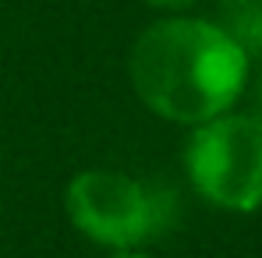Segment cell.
<instances>
[{
  "mask_svg": "<svg viewBox=\"0 0 262 258\" xmlns=\"http://www.w3.org/2000/svg\"><path fill=\"white\" fill-rule=\"evenodd\" d=\"M135 96L163 121L206 124L248 85V53L223 25L170 14L152 21L128 57Z\"/></svg>",
  "mask_w": 262,
  "mask_h": 258,
  "instance_id": "6da1fadb",
  "label": "cell"
},
{
  "mask_svg": "<svg viewBox=\"0 0 262 258\" xmlns=\"http://www.w3.org/2000/svg\"><path fill=\"white\" fill-rule=\"evenodd\" d=\"M184 167L206 202L230 213L262 209V117L227 110L195 124Z\"/></svg>",
  "mask_w": 262,
  "mask_h": 258,
  "instance_id": "7a4b0ae2",
  "label": "cell"
},
{
  "mask_svg": "<svg viewBox=\"0 0 262 258\" xmlns=\"http://www.w3.org/2000/svg\"><path fill=\"white\" fill-rule=\"evenodd\" d=\"M64 205L75 230L89 241L110 251H131L163 230L170 195H156L117 170H82L71 177Z\"/></svg>",
  "mask_w": 262,
  "mask_h": 258,
  "instance_id": "3957f363",
  "label": "cell"
},
{
  "mask_svg": "<svg viewBox=\"0 0 262 258\" xmlns=\"http://www.w3.org/2000/svg\"><path fill=\"white\" fill-rule=\"evenodd\" d=\"M142 4H149V7H156V11H167V14H181V11H188L195 0H142Z\"/></svg>",
  "mask_w": 262,
  "mask_h": 258,
  "instance_id": "277c9868",
  "label": "cell"
},
{
  "mask_svg": "<svg viewBox=\"0 0 262 258\" xmlns=\"http://www.w3.org/2000/svg\"><path fill=\"white\" fill-rule=\"evenodd\" d=\"M227 7H259L262 0H223Z\"/></svg>",
  "mask_w": 262,
  "mask_h": 258,
  "instance_id": "5b68a950",
  "label": "cell"
},
{
  "mask_svg": "<svg viewBox=\"0 0 262 258\" xmlns=\"http://www.w3.org/2000/svg\"><path fill=\"white\" fill-rule=\"evenodd\" d=\"M110 258H149V255H138V251H114Z\"/></svg>",
  "mask_w": 262,
  "mask_h": 258,
  "instance_id": "8992f818",
  "label": "cell"
},
{
  "mask_svg": "<svg viewBox=\"0 0 262 258\" xmlns=\"http://www.w3.org/2000/svg\"><path fill=\"white\" fill-rule=\"evenodd\" d=\"M259 110H262V78H259ZM259 117H262V113H259Z\"/></svg>",
  "mask_w": 262,
  "mask_h": 258,
  "instance_id": "52a82bcc",
  "label": "cell"
},
{
  "mask_svg": "<svg viewBox=\"0 0 262 258\" xmlns=\"http://www.w3.org/2000/svg\"><path fill=\"white\" fill-rule=\"evenodd\" d=\"M259 53H262V43H259Z\"/></svg>",
  "mask_w": 262,
  "mask_h": 258,
  "instance_id": "ba28073f",
  "label": "cell"
}]
</instances>
